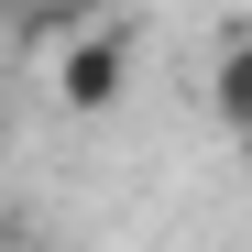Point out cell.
Listing matches in <instances>:
<instances>
[{
    "label": "cell",
    "mask_w": 252,
    "mask_h": 252,
    "mask_svg": "<svg viewBox=\"0 0 252 252\" xmlns=\"http://www.w3.org/2000/svg\"><path fill=\"white\" fill-rule=\"evenodd\" d=\"M132 55H143V33L132 22H77V44H66V66H55V99L66 110H110L121 88H132Z\"/></svg>",
    "instance_id": "6da1fadb"
},
{
    "label": "cell",
    "mask_w": 252,
    "mask_h": 252,
    "mask_svg": "<svg viewBox=\"0 0 252 252\" xmlns=\"http://www.w3.org/2000/svg\"><path fill=\"white\" fill-rule=\"evenodd\" d=\"M208 121H220L230 143L252 132V33H230V55L208 66Z\"/></svg>",
    "instance_id": "7a4b0ae2"
},
{
    "label": "cell",
    "mask_w": 252,
    "mask_h": 252,
    "mask_svg": "<svg viewBox=\"0 0 252 252\" xmlns=\"http://www.w3.org/2000/svg\"><path fill=\"white\" fill-rule=\"evenodd\" d=\"M230 154H241V176H252V132H241V143H230Z\"/></svg>",
    "instance_id": "3957f363"
}]
</instances>
